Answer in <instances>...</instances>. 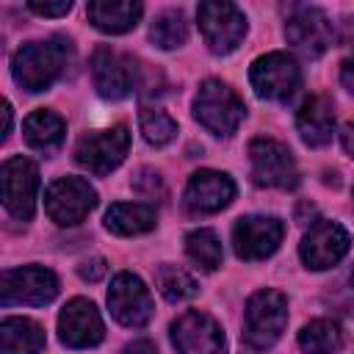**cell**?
<instances>
[{"label":"cell","mask_w":354,"mask_h":354,"mask_svg":"<svg viewBox=\"0 0 354 354\" xmlns=\"http://www.w3.org/2000/svg\"><path fill=\"white\" fill-rule=\"evenodd\" d=\"M72 47L66 39L55 36L47 41H28L11 58V75L19 88L36 94L50 88L66 69Z\"/></svg>","instance_id":"obj_1"},{"label":"cell","mask_w":354,"mask_h":354,"mask_svg":"<svg viewBox=\"0 0 354 354\" xmlns=\"http://www.w3.org/2000/svg\"><path fill=\"white\" fill-rule=\"evenodd\" d=\"M246 116L243 100L221 80H205L194 97V119L213 136L230 138Z\"/></svg>","instance_id":"obj_2"},{"label":"cell","mask_w":354,"mask_h":354,"mask_svg":"<svg viewBox=\"0 0 354 354\" xmlns=\"http://www.w3.org/2000/svg\"><path fill=\"white\" fill-rule=\"evenodd\" d=\"M288 326V299L274 288L252 293L243 313V340L252 348L274 346Z\"/></svg>","instance_id":"obj_3"},{"label":"cell","mask_w":354,"mask_h":354,"mask_svg":"<svg viewBox=\"0 0 354 354\" xmlns=\"http://www.w3.org/2000/svg\"><path fill=\"white\" fill-rule=\"evenodd\" d=\"M249 163H252V180L260 188L290 191L299 185V169H296L293 152L277 138H266V136L252 138Z\"/></svg>","instance_id":"obj_4"},{"label":"cell","mask_w":354,"mask_h":354,"mask_svg":"<svg viewBox=\"0 0 354 354\" xmlns=\"http://www.w3.org/2000/svg\"><path fill=\"white\" fill-rule=\"evenodd\" d=\"M196 19L207 50L216 55H230L232 50H238V44L246 36V17L235 3H224V0L199 3Z\"/></svg>","instance_id":"obj_5"},{"label":"cell","mask_w":354,"mask_h":354,"mask_svg":"<svg viewBox=\"0 0 354 354\" xmlns=\"http://www.w3.org/2000/svg\"><path fill=\"white\" fill-rule=\"evenodd\" d=\"M58 277L44 266H19L8 268L0 277V304H33L44 307L58 296Z\"/></svg>","instance_id":"obj_6"},{"label":"cell","mask_w":354,"mask_h":354,"mask_svg":"<svg viewBox=\"0 0 354 354\" xmlns=\"http://www.w3.org/2000/svg\"><path fill=\"white\" fill-rule=\"evenodd\" d=\"M249 80H252V88L260 100L285 102L299 91L301 69L288 53H266V55L252 61Z\"/></svg>","instance_id":"obj_7"},{"label":"cell","mask_w":354,"mask_h":354,"mask_svg":"<svg viewBox=\"0 0 354 354\" xmlns=\"http://www.w3.org/2000/svg\"><path fill=\"white\" fill-rule=\"evenodd\" d=\"M97 207V191L83 177H58L44 191V210L61 227L80 224Z\"/></svg>","instance_id":"obj_8"},{"label":"cell","mask_w":354,"mask_h":354,"mask_svg":"<svg viewBox=\"0 0 354 354\" xmlns=\"http://www.w3.org/2000/svg\"><path fill=\"white\" fill-rule=\"evenodd\" d=\"M91 80L102 100H124L138 86L136 58L102 44L91 53Z\"/></svg>","instance_id":"obj_9"},{"label":"cell","mask_w":354,"mask_h":354,"mask_svg":"<svg viewBox=\"0 0 354 354\" xmlns=\"http://www.w3.org/2000/svg\"><path fill=\"white\" fill-rule=\"evenodd\" d=\"M130 149V133L124 124H113V127H105V130H94V133H86L77 147H75V160L102 177V174H111L127 155Z\"/></svg>","instance_id":"obj_10"},{"label":"cell","mask_w":354,"mask_h":354,"mask_svg":"<svg viewBox=\"0 0 354 354\" xmlns=\"http://www.w3.org/2000/svg\"><path fill=\"white\" fill-rule=\"evenodd\" d=\"M0 185H3V205L17 221H30L36 210V194H39V169L30 158L14 155L0 169Z\"/></svg>","instance_id":"obj_11"},{"label":"cell","mask_w":354,"mask_h":354,"mask_svg":"<svg viewBox=\"0 0 354 354\" xmlns=\"http://www.w3.org/2000/svg\"><path fill=\"white\" fill-rule=\"evenodd\" d=\"M108 310L111 315L130 329L147 326L149 318L155 315V304H152V293L149 288L141 282V277L130 274V271H119L111 279L108 288Z\"/></svg>","instance_id":"obj_12"},{"label":"cell","mask_w":354,"mask_h":354,"mask_svg":"<svg viewBox=\"0 0 354 354\" xmlns=\"http://www.w3.org/2000/svg\"><path fill=\"white\" fill-rule=\"evenodd\" d=\"M285 235V224L277 216H241L232 227V249L241 260L271 257Z\"/></svg>","instance_id":"obj_13"},{"label":"cell","mask_w":354,"mask_h":354,"mask_svg":"<svg viewBox=\"0 0 354 354\" xmlns=\"http://www.w3.org/2000/svg\"><path fill=\"white\" fill-rule=\"evenodd\" d=\"M332 19L315 6H299L285 22L288 44L304 58L324 55L332 44Z\"/></svg>","instance_id":"obj_14"},{"label":"cell","mask_w":354,"mask_h":354,"mask_svg":"<svg viewBox=\"0 0 354 354\" xmlns=\"http://www.w3.org/2000/svg\"><path fill=\"white\" fill-rule=\"evenodd\" d=\"M171 343L177 354H227L221 326L202 310H188L171 324Z\"/></svg>","instance_id":"obj_15"},{"label":"cell","mask_w":354,"mask_h":354,"mask_svg":"<svg viewBox=\"0 0 354 354\" xmlns=\"http://www.w3.org/2000/svg\"><path fill=\"white\" fill-rule=\"evenodd\" d=\"M235 199V183L230 174L216 169H199L188 177L183 191V207L191 216H210L224 210Z\"/></svg>","instance_id":"obj_16"},{"label":"cell","mask_w":354,"mask_h":354,"mask_svg":"<svg viewBox=\"0 0 354 354\" xmlns=\"http://www.w3.org/2000/svg\"><path fill=\"white\" fill-rule=\"evenodd\" d=\"M348 232L346 227H340L337 221H315L304 238H301V246H299V254H301V263L313 271H326L332 266H337L346 252H348Z\"/></svg>","instance_id":"obj_17"},{"label":"cell","mask_w":354,"mask_h":354,"mask_svg":"<svg viewBox=\"0 0 354 354\" xmlns=\"http://www.w3.org/2000/svg\"><path fill=\"white\" fill-rule=\"evenodd\" d=\"M58 337L69 348H94L105 337V324L100 310L88 299H72L58 315Z\"/></svg>","instance_id":"obj_18"},{"label":"cell","mask_w":354,"mask_h":354,"mask_svg":"<svg viewBox=\"0 0 354 354\" xmlns=\"http://www.w3.org/2000/svg\"><path fill=\"white\" fill-rule=\"evenodd\" d=\"M296 130L307 147H326L335 136V111L324 94H313L296 111Z\"/></svg>","instance_id":"obj_19"},{"label":"cell","mask_w":354,"mask_h":354,"mask_svg":"<svg viewBox=\"0 0 354 354\" xmlns=\"http://www.w3.org/2000/svg\"><path fill=\"white\" fill-rule=\"evenodd\" d=\"M86 14L97 30L116 36V33H127L138 25L144 6L136 0H91L86 6Z\"/></svg>","instance_id":"obj_20"},{"label":"cell","mask_w":354,"mask_h":354,"mask_svg":"<svg viewBox=\"0 0 354 354\" xmlns=\"http://www.w3.org/2000/svg\"><path fill=\"white\" fill-rule=\"evenodd\" d=\"M22 136H25V144L30 149L44 152V155H55L66 138V122L58 113L39 108L22 122Z\"/></svg>","instance_id":"obj_21"},{"label":"cell","mask_w":354,"mask_h":354,"mask_svg":"<svg viewBox=\"0 0 354 354\" xmlns=\"http://www.w3.org/2000/svg\"><path fill=\"white\" fill-rule=\"evenodd\" d=\"M158 216L152 205L144 202H116L105 210V230L113 235H144L155 227Z\"/></svg>","instance_id":"obj_22"},{"label":"cell","mask_w":354,"mask_h":354,"mask_svg":"<svg viewBox=\"0 0 354 354\" xmlns=\"http://www.w3.org/2000/svg\"><path fill=\"white\" fill-rule=\"evenodd\" d=\"M44 348V329L19 315L0 321V354H39Z\"/></svg>","instance_id":"obj_23"},{"label":"cell","mask_w":354,"mask_h":354,"mask_svg":"<svg viewBox=\"0 0 354 354\" xmlns=\"http://www.w3.org/2000/svg\"><path fill=\"white\" fill-rule=\"evenodd\" d=\"M299 348L304 354H337L343 348V329L332 318H315L301 326Z\"/></svg>","instance_id":"obj_24"},{"label":"cell","mask_w":354,"mask_h":354,"mask_svg":"<svg viewBox=\"0 0 354 354\" xmlns=\"http://www.w3.org/2000/svg\"><path fill=\"white\" fill-rule=\"evenodd\" d=\"M185 252H188V257H191L199 268H205V271H216V268L221 266V260H224L221 241H218V235H216L213 230H207V227L191 230V232L185 235Z\"/></svg>","instance_id":"obj_25"},{"label":"cell","mask_w":354,"mask_h":354,"mask_svg":"<svg viewBox=\"0 0 354 354\" xmlns=\"http://www.w3.org/2000/svg\"><path fill=\"white\" fill-rule=\"evenodd\" d=\"M155 285H158L160 296L166 301H171V304H183V301L194 299L196 290H199L196 279L180 266H160L155 271Z\"/></svg>","instance_id":"obj_26"},{"label":"cell","mask_w":354,"mask_h":354,"mask_svg":"<svg viewBox=\"0 0 354 354\" xmlns=\"http://www.w3.org/2000/svg\"><path fill=\"white\" fill-rule=\"evenodd\" d=\"M149 39L160 50L183 47L185 39H188V22H185L183 11H163V14H158L152 28H149Z\"/></svg>","instance_id":"obj_27"},{"label":"cell","mask_w":354,"mask_h":354,"mask_svg":"<svg viewBox=\"0 0 354 354\" xmlns=\"http://www.w3.org/2000/svg\"><path fill=\"white\" fill-rule=\"evenodd\" d=\"M138 124H141V136L149 147H166L177 136V122L160 108H144L138 113Z\"/></svg>","instance_id":"obj_28"},{"label":"cell","mask_w":354,"mask_h":354,"mask_svg":"<svg viewBox=\"0 0 354 354\" xmlns=\"http://www.w3.org/2000/svg\"><path fill=\"white\" fill-rule=\"evenodd\" d=\"M28 8H30L33 14H41V17H64V14H69V11H72V0H58V3L30 0V3H28Z\"/></svg>","instance_id":"obj_29"},{"label":"cell","mask_w":354,"mask_h":354,"mask_svg":"<svg viewBox=\"0 0 354 354\" xmlns=\"http://www.w3.org/2000/svg\"><path fill=\"white\" fill-rule=\"evenodd\" d=\"M105 260L102 257H88V260H83L80 266H77V274L83 277V279H88V282H100L102 277H105Z\"/></svg>","instance_id":"obj_30"},{"label":"cell","mask_w":354,"mask_h":354,"mask_svg":"<svg viewBox=\"0 0 354 354\" xmlns=\"http://www.w3.org/2000/svg\"><path fill=\"white\" fill-rule=\"evenodd\" d=\"M340 83L354 94V53L346 55L343 64H340Z\"/></svg>","instance_id":"obj_31"},{"label":"cell","mask_w":354,"mask_h":354,"mask_svg":"<svg viewBox=\"0 0 354 354\" xmlns=\"http://www.w3.org/2000/svg\"><path fill=\"white\" fill-rule=\"evenodd\" d=\"M122 354H158V348H155V343H152V340H147V337H138V340L127 343Z\"/></svg>","instance_id":"obj_32"},{"label":"cell","mask_w":354,"mask_h":354,"mask_svg":"<svg viewBox=\"0 0 354 354\" xmlns=\"http://www.w3.org/2000/svg\"><path fill=\"white\" fill-rule=\"evenodd\" d=\"M340 144H343L346 155L354 158V119H348V122L343 124V130H340Z\"/></svg>","instance_id":"obj_33"},{"label":"cell","mask_w":354,"mask_h":354,"mask_svg":"<svg viewBox=\"0 0 354 354\" xmlns=\"http://www.w3.org/2000/svg\"><path fill=\"white\" fill-rule=\"evenodd\" d=\"M346 307H348V313H354V268L346 279Z\"/></svg>","instance_id":"obj_34"},{"label":"cell","mask_w":354,"mask_h":354,"mask_svg":"<svg viewBox=\"0 0 354 354\" xmlns=\"http://www.w3.org/2000/svg\"><path fill=\"white\" fill-rule=\"evenodd\" d=\"M11 133V102H3V138Z\"/></svg>","instance_id":"obj_35"}]
</instances>
